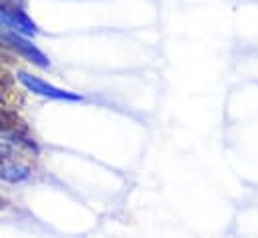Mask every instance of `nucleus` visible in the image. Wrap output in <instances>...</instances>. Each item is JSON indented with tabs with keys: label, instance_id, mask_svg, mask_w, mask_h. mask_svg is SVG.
<instances>
[{
	"label": "nucleus",
	"instance_id": "obj_1",
	"mask_svg": "<svg viewBox=\"0 0 258 238\" xmlns=\"http://www.w3.org/2000/svg\"><path fill=\"white\" fill-rule=\"evenodd\" d=\"M18 124H20V120L16 118V114L0 110V130H10V128H16Z\"/></svg>",
	"mask_w": 258,
	"mask_h": 238
},
{
	"label": "nucleus",
	"instance_id": "obj_2",
	"mask_svg": "<svg viewBox=\"0 0 258 238\" xmlns=\"http://www.w3.org/2000/svg\"><path fill=\"white\" fill-rule=\"evenodd\" d=\"M0 60H6V62H14V56L4 48V46H0Z\"/></svg>",
	"mask_w": 258,
	"mask_h": 238
}]
</instances>
